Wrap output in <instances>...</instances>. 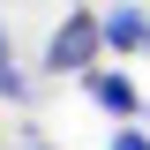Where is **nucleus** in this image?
Segmentation results:
<instances>
[{
	"mask_svg": "<svg viewBox=\"0 0 150 150\" xmlns=\"http://www.w3.org/2000/svg\"><path fill=\"white\" fill-rule=\"evenodd\" d=\"M98 53H105V8H68V15L53 23V38H45V75H83L98 68Z\"/></svg>",
	"mask_w": 150,
	"mask_h": 150,
	"instance_id": "nucleus-1",
	"label": "nucleus"
},
{
	"mask_svg": "<svg viewBox=\"0 0 150 150\" xmlns=\"http://www.w3.org/2000/svg\"><path fill=\"white\" fill-rule=\"evenodd\" d=\"M83 90H90L112 120H143V112H150V105H143V90H135L128 75H112V68H90V75H83Z\"/></svg>",
	"mask_w": 150,
	"mask_h": 150,
	"instance_id": "nucleus-2",
	"label": "nucleus"
},
{
	"mask_svg": "<svg viewBox=\"0 0 150 150\" xmlns=\"http://www.w3.org/2000/svg\"><path fill=\"white\" fill-rule=\"evenodd\" d=\"M105 53H150V8H135V0H120V8H105Z\"/></svg>",
	"mask_w": 150,
	"mask_h": 150,
	"instance_id": "nucleus-3",
	"label": "nucleus"
},
{
	"mask_svg": "<svg viewBox=\"0 0 150 150\" xmlns=\"http://www.w3.org/2000/svg\"><path fill=\"white\" fill-rule=\"evenodd\" d=\"M105 150H150V120H112Z\"/></svg>",
	"mask_w": 150,
	"mask_h": 150,
	"instance_id": "nucleus-4",
	"label": "nucleus"
},
{
	"mask_svg": "<svg viewBox=\"0 0 150 150\" xmlns=\"http://www.w3.org/2000/svg\"><path fill=\"white\" fill-rule=\"evenodd\" d=\"M0 98L15 105V98H30V83H23V68H15V53H8V38H0Z\"/></svg>",
	"mask_w": 150,
	"mask_h": 150,
	"instance_id": "nucleus-5",
	"label": "nucleus"
},
{
	"mask_svg": "<svg viewBox=\"0 0 150 150\" xmlns=\"http://www.w3.org/2000/svg\"><path fill=\"white\" fill-rule=\"evenodd\" d=\"M23 150H53V143H45V135H23Z\"/></svg>",
	"mask_w": 150,
	"mask_h": 150,
	"instance_id": "nucleus-6",
	"label": "nucleus"
},
{
	"mask_svg": "<svg viewBox=\"0 0 150 150\" xmlns=\"http://www.w3.org/2000/svg\"><path fill=\"white\" fill-rule=\"evenodd\" d=\"M143 120H150V112H143Z\"/></svg>",
	"mask_w": 150,
	"mask_h": 150,
	"instance_id": "nucleus-7",
	"label": "nucleus"
}]
</instances>
